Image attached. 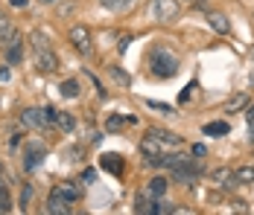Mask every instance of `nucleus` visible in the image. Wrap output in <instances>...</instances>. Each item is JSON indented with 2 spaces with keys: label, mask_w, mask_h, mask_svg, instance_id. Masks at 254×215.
Segmentation results:
<instances>
[{
  "label": "nucleus",
  "mask_w": 254,
  "mask_h": 215,
  "mask_svg": "<svg viewBox=\"0 0 254 215\" xmlns=\"http://www.w3.org/2000/svg\"><path fill=\"white\" fill-rule=\"evenodd\" d=\"M149 67H152V73L158 79H170V76L178 73V55L170 52V49H164V47H158L149 55Z\"/></svg>",
  "instance_id": "f257e3e1"
},
{
  "label": "nucleus",
  "mask_w": 254,
  "mask_h": 215,
  "mask_svg": "<svg viewBox=\"0 0 254 215\" xmlns=\"http://www.w3.org/2000/svg\"><path fill=\"white\" fill-rule=\"evenodd\" d=\"M178 0H152L149 3V12H152L155 21H176L178 18Z\"/></svg>",
  "instance_id": "f03ea898"
},
{
  "label": "nucleus",
  "mask_w": 254,
  "mask_h": 215,
  "mask_svg": "<svg viewBox=\"0 0 254 215\" xmlns=\"http://www.w3.org/2000/svg\"><path fill=\"white\" fill-rule=\"evenodd\" d=\"M70 44L79 49V52H88L91 49V29L88 26H70Z\"/></svg>",
  "instance_id": "7ed1b4c3"
},
{
  "label": "nucleus",
  "mask_w": 254,
  "mask_h": 215,
  "mask_svg": "<svg viewBox=\"0 0 254 215\" xmlns=\"http://www.w3.org/2000/svg\"><path fill=\"white\" fill-rule=\"evenodd\" d=\"M35 67H38L41 73H56V70H59V58L50 52V47L35 52Z\"/></svg>",
  "instance_id": "20e7f679"
},
{
  "label": "nucleus",
  "mask_w": 254,
  "mask_h": 215,
  "mask_svg": "<svg viewBox=\"0 0 254 215\" xmlns=\"http://www.w3.org/2000/svg\"><path fill=\"white\" fill-rule=\"evenodd\" d=\"M47 213L50 215H70V201L53 189V195L47 198Z\"/></svg>",
  "instance_id": "39448f33"
},
{
  "label": "nucleus",
  "mask_w": 254,
  "mask_h": 215,
  "mask_svg": "<svg viewBox=\"0 0 254 215\" xmlns=\"http://www.w3.org/2000/svg\"><path fill=\"white\" fill-rule=\"evenodd\" d=\"M155 140L161 143V148H181V137L178 134H173V131H158V128H152L149 131Z\"/></svg>",
  "instance_id": "423d86ee"
},
{
  "label": "nucleus",
  "mask_w": 254,
  "mask_h": 215,
  "mask_svg": "<svg viewBox=\"0 0 254 215\" xmlns=\"http://www.w3.org/2000/svg\"><path fill=\"white\" fill-rule=\"evenodd\" d=\"M204 21H207V26H210L213 32H219V35H225V32L231 29L228 18H225L222 12H207V15H204Z\"/></svg>",
  "instance_id": "0eeeda50"
},
{
  "label": "nucleus",
  "mask_w": 254,
  "mask_h": 215,
  "mask_svg": "<svg viewBox=\"0 0 254 215\" xmlns=\"http://www.w3.org/2000/svg\"><path fill=\"white\" fill-rule=\"evenodd\" d=\"M21 122H24V128H44V120H41V111L38 108H24L21 111Z\"/></svg>",
  "instance_id": "6e6552de"
},
{
  "label": "nucleus",
  "mask_w": 254,
  "mask_h": 215,
  "mask_svg": "<svg viewBox=\"0 0 254 215\" xmlns=\"http://www.w3.org/2000/svg\"><path fill=\"white\" fill-rule=\"evenodd\" d=\"M140 151H143V154H146V157H149V160H158V157H161V154H164V148H161V143H158V140H155L152 134H149V137H143V140H140Z\"/></svg>",
  "instance_id": "1a4fd4ad"
},
{
  "label": "nucleus",
  "mask_w": 254,
  "mask_h": 215,
  "mask_svg": "<svg viewBox=\"0 0 254 215\" xmlns=\"http://www.w3.org/2000/svg\"><path fill=\"white\" fill-rule=\"evenodd\" d=\"M59 93L64 96V99H76V96L82 93V87H79L76 79H64V82L59 85Z\"/></svg>",
  "instance_id": "9d476101"
},
{
  "label": "nucleus",
  "mask_w": 254,
  "mask_h": 215,
  "mask_svg": "<svg viewBox=\"0 0 254 215\" xmlns=\"http://www.w3.org/2000/svg\"><path fill=\"white\" fill-rule=\"evenodd\" d=\"M167 186H170V180L167 177H152L149 180V198H164V192H167Z\"/></svg>",
  "instance_id": "9b49d317"
},
{
  "label": "nucleus",
  "mask_w": 254,
  "mask_h": 215,
  "mask_svg": "<svg viewBox=\"0 0 254 215\" xmlns=\"http://www.w3.org/2000/svg\"><path fill=\"white\" fill-rule=\"evenodd\" d=\"M234 180H237V183H254V163L237 169V172H234Z\"/></svg>",
  "instance_id": "f8f14e48"
},
{
  "label": "nucleus",
  "mask_w": 254,
  "mask_h": 215,
  "mask_svg": "<svg viewBox=\"0 0 254 215\" xmlns=\"http://www.w3.org/2000/svg\"><path fill=\"white\" fill-rule=\"evenodd\" d=\"M204 134H210V137H225L228 134V122H207L204 125Z\"/></svg>",
  "instance_id": "ddd939ff"
},
{
  "label": "nucleus",
  "mask_w": 254,
  "mask_h": 215,
  "mask_svg": "<svg viewBox=\"0 0 254 215\" xmlns=\"http://www.w3.org/2000/svg\"><path fill=\"white\" fill-rule=\"evenodd\" d=\"M41 151H44V148H41V145H35V143H29L24 148V154H26V169L29 166H35V163H38V157H41Z\"/></svg>",
  "instance_id": "4468645a"
},
{
  "label": "nucleus",
  "mask_w": 254,
  "mask_h": 215,
  "mask_svg": "<svg viewBox=\"0 0 254 215\" xmlns=\"http://www.w3.org/2000/svg\"><path fill=\"white\" fill-rule=\"evenodd\" d=\"M246 105H249V96H246V93H237L234 99H228V105H225V111H228V114H234V111H243Z\"/></svg>",
  "instance_id": "2eb2a0df"
},
{
  "label": "nucleus",
  "mask_w": 254,
  "mask_h": 215,
  "mask_svg": "<svg viewBox=\"0 0 254 215\" xmlns=\"http://www.w3.org/2000/svg\"><path fill=\"white\" fill-rule=\"evenodd\" d=\"M56 192H59V195H64L67 201H76V198H79V186H76V183H62Z\"/></svg>",
  "instance_id": "dca6fc26"
},
{
  "label": "nucleus",
  "mask_w": 254,
  "mask_h": 215,
  "mask_svg": "<svg viewBox=\"0 0 254 215\" xmlns=\"http://www.w3.org/2000/svg\"><path fill=\"white\" fill-rule=\"evenodd\" d=\"M134 210H137V213H152V201H149V192L134 198Z\"/></svg>",
  "instance_id": "f3484780"
},
{
  "label": "nucleus",
  "mask_w": 254,
  "mask_h": 215,
  "mask_svg": "<svg viewBox=\"0 0 254 215\" xmlns=\"http://www.w3.org/2000/svg\"><path fill=\"white\" fill-rule=\"evenodd\" d=\"M56 122H59V125H62V128L67 131V134H70V131L76 128V120H73L70 114H62V111H59V117H56Z\"/></svg>",
  "instance_id": "a211bd4d"
},
{
  "label": "nucleus",
  "mask_w": 254,
  "mask_h": 215,
  "mask_svg": "<svg viewBox=\"0 0 254 215\" xmlns=\"http://www.w3.org/2000/svg\"><path fill=\"white\" fill-rule=\"evenodd\" d=\"M210 177H213L216 183H228V177L234 180V169H216V172H213Z\"/></svg>",
  "instance_id": "6ab92c4d"
},
{
  "label": "nucleus",
  "mask_w": 254,
  "mask_h": 215,
  "mask_svg": "<svg viewBox=\"0 0 254 215\" xmlns=\"http://www.w3.org/2000/svg\"><path fill=\"white\" fill-rule=\"evenodd\" d=\"M100 3L105 6V9H111V12H123L131 0H100Z\"/></svg>",
  "instance_id": "aec40b11"
},
{
  "label": "nucleus",
  "mask_w": 254,
  "mask_h": 215,
  "mask_svg": "<svg viewBox=\"0 0 254 215\" xmlns=\"http://www.w3.org/2000/svg\"><path fill=\"white\" fill-rule=\"evenodd\" d=\"M111 79H114V82H120L123 87H128V85H131L128 73H126V70H120V67H111Z\"/></svg>",
  "instance_id": "412c9836"
},
{
  "label": "nucleus",
  "mask_w": 254,
  "mask_h": 215,
  "mask_svg": "<svg viewBox=\"0 0 254 215\" xmlns=\"http://www.w3.org/2000/svg\"><path fill=\"white\" fill-rule=\"evenodd\" d=\"M9 210H12V198H9L6 186H0V213H9Z\"/></svg>",
  "instance_id": "4be33fe9"
},
{
  "label": "nucleus",
  "mask_w": 254,
  "mask_h": 215,
  "mask_svg": "<svg viewBox=\"0 0 254 215\" xmlns=\"http://www.w3.org/2000/svg\"><path fill=\"white\" fill-rule=\"evenodd\" d=\"M41 111V120H44V125H53L56 122V117H59V111L56 108H38Z\"/></svg>",
  "instance_id": "5701e85b"
},
{
  "label": "nucleus",
  "mask_w": 254,
  "mask_h": 215,
  "mask_svg": "<svg viewBox=\"0 0 254 215\" xmlns=\"http://www.w3.org/2000/svg\"><path fill=\"white\" fill-rule=\"evenodd\" d=\"M32 44H35V49H47L50 38H44V32H32Z\"/></svg>",
  "instance_id": "b1692460"
},
{
  "label": "nucleus",
  "mask_w": 254,
  "mask_h": 215,
  "mask_svg": "<svg viewBox=\"0 0 254 215\" xmlns=\"http://www.w3.org/2000/svg\"><path fill=\"white\" fill-rule=\"evenodd\" d=\"M29 198H32V189H29V186H24V189H21V207H26V204H29Z\"/></svg>",
  "instance_id": "393cba45"
},
{
  "label": "nucleus",
  "mask_w": 254,
  "mask_h": 215,
  "mask_svg": "<svg viewBox=\"0 0 254 215\" xmlns=\"http://www.w3.org/2000/svg\"><path fill=\"white\" fill-rule=\"evenodd\" d=\"M120 125H123L120 117H111V120H108V131H120Z\"/></svg>",
  "instance_id": "a878e982"
},
{
  "label": "nucleus",
  "mask_w": 254,
  "mask_h": 215,
  "mask_svg": "<svg viewBox=\"0 0 254 215\" xmlns=\"http://www.w3.org/2000/svg\"><path fill=\"white\" fill-rule=\"evenodd\" d=\"M82 180H85V183H94V180H97V172H94V169H85Z\"/></svg>",
  "instance_id": "bb28decb"
},
{
  "label": "nucleus",
  "mask_w": 254,
  "mask_h": 215,
  "mask_svg": "<svg viewBox=\"0 0 254 215\" xmlns=\"http://www.w3.org/2000/svg\"><path fill=\"white\" fill-rule=\"evenodd\" d=\"M105 166H108L111 172H114V169H120V160L114 163V154H105Z\"/></svg>",
  "instance_id": "cd10ccee"
},
{
  "label": "nucleus",
  "mask_w": 254,
  "mask_h": 215,
  "mask_svg": "<svg viewBox=\"0 0 254 215\" xmlns=\"http://www.w3.org/2000/svg\"><path fill=\"white\" fill-rule=\"evenodd\" d=\"M6 79H9V70H6V67H0V82H6Z\"/></svg>",
  "instance_id": "c85d7f7f"
},
{
  "label": "nucleus",
  "mask_w": 254,
  "mask_h": 215,
  "mask_svg": "<svg viewBox=\"0 0 254 215\" xmlns=\"http://www.w3.org/2000/svg\"><path fill=\"white\" fill-rule=\"evenodd\" d=\"M184 3H190V6H199V3H207V0H184Z\"/></svg>",
  "instance_id": "c756f323"
},
{
  "label": "nucleus",
  "mask_w": 254,
  "mask_h": 215,
  "mask_svg": "<svg viewBox=\"0 0 254 215\" xmlns=\"http://www.w3.org/2000/svg\"><path fill=\"white\" fill-rule=\"evenodd\" d=\"M12 6H26V0H12Z\"/></svg>",
  "instance_id": "7c9ffc66"
},
{
  "label": "nucleus",
  "mask_w": 254,
  "mask_h": 215,
  "mask_svg": "<svg viewBox=\"0 0 254 215\" xmlns=\"http://www.w3.org/2000/svg\"><path fill=\"white\" fill-rule=\"evenodd\" d=\"M41 3H47V6H56V3H59V0H41Z\"/></svg>",
  "instance_id": "2f4dec72"
},
{
  "label": "nucleus",
  "mask_w": 254,
  "mask_h": 215,
  "mask_svg": "<svg viewBox=\"0 0 254 215\" xmlns=\"http://www.w3.org/2000/svg\"><path fill=\"white\" fill-rule=\"evenodd\" d=\"M252 143H254V128H252Z\"/></svg>",
  "instance_id": "473e14b6"
}]
</instances>
